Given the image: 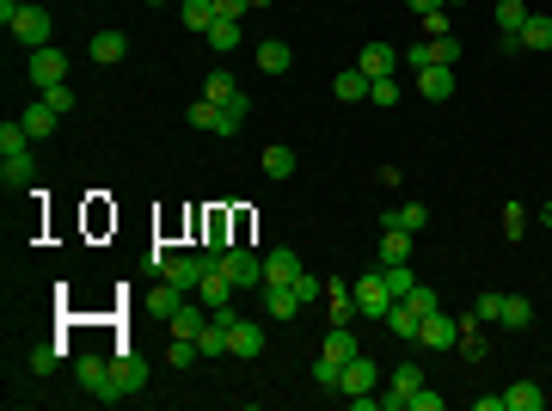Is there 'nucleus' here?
I'll use <instances>...</instances> for the list:
<instances>
[{
  "mask_svg": "<svg viewBox=\"0 0 552 411\" xmlns=\"http://www.w3.org/2000/svg\"><path fill=\"white\" fill-rule=\"evenodd\" d=\"M209 264H215L209 252H166V246H154V271L166 276V282H178V289H191V295L209 276Z\"/></svg>",
  "mask_w": 552,
  "mask_h": 411,
  "instance_id": "obj_1",
  "label": "nucleus"
},
{
  "mask_svg": "<svg viewBox=\"0 0 552 411\" xmlns=\"http://www.w3.org/2000/svg\"><path fill=\"white\" fill-rule=\"evenodd\" d=\"M74 380H80L99 406H117V399H123V387L111 375V356H80V362H74Z\"/></svg>",
  "mask_w": 552,
  "mask_h": 411,
  "instance_id": "obj_2",
  "label": "nucleus"
},
{
  "mask_svg": "<svg viewBox=\"0 0 552 411\" xmlns=\"http://www.w3.org/2000/svg\"><path fill=\"white\" fill-rule=\"evenodd\" d=\"M215 264L227 271V282H234L240 295H245V289H258V282H264V258H258L252 246H227V252H221Z\"/></svg>",
  "mask_w": 552,
  "mask_h": 411,
  "instance_id": "obj_3",
  "label": "nucleus"
},
{
  "mask_svg": "<svg viewBox=\"0 0 552 411\" xmlns=\"http://www.w3.org/2000/svg\"><path fill=\"white\" fill-rule=\"evenodd\" d=\"M6 31L19 37L25 49H43V43H49V31H56V19H49V6H31V0H25V6L13 13V25H6Z\"/></svg>",
  "mask_w": 552,
  "mask_h": 411,
  "instance_id": "obj_4",
  "label": "nucleus"
},
{
  "mask_svg": "<svg viewBox=\"0 0 552 411\" xmlns=\"http://www.w3.org/2000/svg\"><path fill=\"white\" fill-rule=\"evenodd\" d=\"M454 56H460V43L454 37H423V43H412L405 49V68H454Z\"/></svg>",
  "mask_w": 552,
  "mask_h": 411,
  "instance_id": "obj_5",
  "label": "nucleus"
},
{
  "mask_svg": "<svg viewBox=\"0 0 552 411\" xmlns=\"http://www.w3.org/2000/svg\"><path fill=\"white\" fill-rule=\"evenodd\" d=\"M387 308H393V289H387L380 271H369L356 282V313H362V319H387Z\"/></svg>",
  "mask_w": 552,
  "mask_h": 411,
  "instance_id": "obj_6",
  "label": "nucleus"
},
{
  "mask_svg": "<svg viewBox=\"0 0 552 411\" xmlns=\"http://www.w3.org/2000/svg\"><path fill=\"white\" fill-rule=\"evenodd\" d=\"M184 117H191V130H209V136H234V130H240V117H234L227 104H215V99H197Z\"/></svg>",
  "mask_w": 552,
  "mask_h": 411,
  "instance_id": "obj_7",
  "label": "nucleus"
},
{
  "mask_svg": "<svg viewBox=\"0 0 552 411\" xmlns=\"http://www.w3.org/2000/svg\"><path fill=\"white\" fill-rule=\"evenodd\" d=\"M62 80H68V49H49V43L31 49V86L37 93H43V86H62Z\"/></svg>",
  "mask_w": 552,
  "mask_h": 411,
  "instance_id": "obj_8",
  "label": "nucleus"
},
{
  "mask_svg": "<svg viewBox=\"0 0 552 411\" xmlns=\"http://www.w3.org/2000/svg\"><path fill=\"white\" fill-rule=\"evenodd\" d=\"M375 387H380V369L369 362V356H350L344 375H338V393H344V399H356V393H375Z\"/></svg>",
  "mask_w": 552,
  "mask_h": 411,
  "instance_id": "obj_9",
  "label": "nucleus"
},
{
  "mask_svg": "<svg viewBox=\"0 0 552 411\" xmlns=\"http://www.w3.org/2000/svg\"><path fill=\"white\" fill-rule=\"evenodd\" d=\"M454 338H460V319H449V313H430V319L417 326V344H423V350H454Z\"/></svg>",
  "mask_w": 552,
  "mask_h": 411,
  "instance_id": "obj_10",
  "label": "nucleus"
},
{
  "mask_svg": "<svg viewBox=\"0 0 552 411\" xmlns=\"http://www.w3.org/2000/svg\"><path fill=\"white\" fill-rule=\"evenodd\" d=\"M111 375H117L123 399H129V393H141V387H147V362H141V356H129V350H111Z\"/></svg>",
  "mask_w": 552,
  "mask_h": 411,
  "instance_id": "obj_11",
  "label": "nucleus"
},
{
  "mask_svg": "<svg viewBox=\"0 0 552 411\" xmlns=\"http://www.w3.org/2000/svg\"><path fill=\"white\" fill-rule=\"evenodd\" d=\"M399 62H405V56H399L393 43H369V49L356 56V68L369 74V80H387V74H399Z\"/></svg>",
  "mask_w": 552,
  "mask_h": 411,
  "instance_id": "obj_12",
  "label": "nucleus"
},
{
  "mask_svg": "<svg viewBox=\"0 0 552 411\" xmlns=\"http://www.w3.org/2000/svg\"><path fill=\"white\" fill-rule=\"evenodd\" d=\"M234 295H240V289L227 282V271H221V264H209V276H203V282H197V301H203V308L215 313V308H227Z\"/></svg>",
  "mask_w": 552,
  "mask_h": 411,
  "instance_id": "obj_13",
  "label": "nucleus"
},
{
  "mask_svg": "<svg viewBox=\"0 0 552 411\" xmlns=\"http://www.w3.org/2000/svg\"><path fill=\"white\" fill-rule=\"evenodd\" d=\"M86 56H93L99 68H117V62L129 56V37H123V31H117V25H111V31H99V37H93V43H86Z\"/></svg>",
  "mask_w": 552,
  "mask_h": 411,
  "instance_id": "obj_14",
  "label": "nucleus"
},
{
  "mask_svg": "<svg viewBox=\"0 0 552 411\" xmlns=\"http://www.w3.org/2000/svg\"><path fill=\"white\" fill-rule=\"evenodd\" d=\"M301 276V252L295 246H271L264 252V282H295Z\"/></svg>",
  "mask_w": 552,
  "mask_h": 411,
  "instance_id": "obj_15",
  "label": "nucleus"
},
{
  "mask_svg": "<svg viewBox=\"0 0 552 411\" xmlns=\"http://www.w3.org/2000/svg\"><path fill=\"white\" fill-rule=\"evenodd\" d=\"M325 313H332V326H350L356 319V289L338 282V276H325Z\"/></svg>",
  "mask_w": 552,
  "mask_h": 411,
  "instance_id": "obj_16",
  "label": "nucleus"
},
{
  "mask_svg": "<svg viewBox=\"0 0 552 411\" xmlns=\"http://www.w3.org/2000/svg\"><path fill=\"white\" fill-rule=\"evenodd\" d=\"M380 228H399V234H423V228H430V209H423V203H393L387 215H380Z\"/></svg>",
  "mask_w": 552,
  "mask_h": 411,
  "instance_id": "obj_17",
  "label": "nucleus"
},
{
  "mask_svg": "<svg viewBox=\"0 0 552 411\" xmlns=\"http://www.w3.org/2000/svg\"><path fill=\"white\" fill-rule=\"evenodd\" d=\"M264 308H271V319H295L307 301L295 295V282H264Z\"/></svg>",
  "mask_w": 552,
  "mask_h": 411,
  "instance_id": "obj_18",
  "label": "nucleus"
},
{
  "mask_svg": "<svg viewBox=\"0 0 552 411\" xmlns=\"http://www.w3.org/2000/svg\"><path fill=\"white\" fill-rule=\"evenodd\" d=\"M380 326H387V332H393V338H405V344H417V326H423V313H417L412 301H393V308H387V319H380Z\"/></svg>",
  "mask_w": 552,
  "mask_h": 411,
  "instance_id": "obj_19",
  "label": "nucleus"
},
{
  "mask_svg": "<svg viewBox=\"0 0 552 411\" xmlns=\"http://www.w3.org/2000/svg\"><path fill=\"white\" fill-rule=\"evenodd\" d=\"M369 86H375V80H369L362 68H344L338 80H332V99H344V104H362V99H369Z\"/></svg>",
  "mask_w": 552,
  "mask_h": 411,
  "instance_id": "obj_20",
  "label": "nucleus"
},
{
  "mask_svg": "<svg viewBox=\"0 0 552 411\" xmlns=\"http://www.w3.org/2000/svg\"><path fill=\"white\" fill-rule=\"evenodd\" d=\"M166 326H173V338H197V332L209 326V308H203V301H184V308H178Z\"/></svg>",
  "mask_w": 552,
  "mask_h": 411,
  "instance_id": "obj_21",
  "label": "nucleus"
},
{
  "mask_svg": "<svg viewBox=\"0 0 552 411\" xmlns=\"http://www.w3.org/2000/svg\"><path fill=\"white\" fill-rule=\"evenodd\" d=\"M31 172H37L31 147H25V154H6V160H0V184H6V191H19V184H31Z\"/></svg>",
  "mask_w": 552,
  "mask_h": 411,
  "instance_id": "obj_22",
  "label": "nucleus"
},
{
  "mask_svg": "<svg viewBox=\"0 0 552 411\" xmlns=\"http://www.w3.org/2000/svg\"><path fill=\"white\" fill-rule=\"evenodd\" d=\"M454 93V68H417V99H449Z\"/></svg>",
  "mask_w": 552,
  "mask_h": 411,
  "instance_id": "obj_23",
  "label": "nucleus"
},
{
  "mask_svg": "<svg viewBox=\"0 0 552 411\" xmlns=\"http://www.w3.org/2000/svg\"><path fill=\"white\" fill-rule=\"evenodd\" d=\"M380 264H412V234L380 228Z\"/></svg>",
  "mask_w": 552,
  "mask_h": 411,
  "instance_id": "obj_24",
  "label": "nucleus"
},
{
  "mask_svg": "<svg viewBox=\"0 0 552 411\" xmlns=\"http://www.w3.org/2000/svg\"><path fill=\"white\" fill-rule=\"evenodd\" d=\"M203 99H215V104H234L240 99V80L227 68H209V80H203Z\"/></svg>",
  "mask_w": 552,
  "mask_h": 411,
  "instance_id": "obj_25",
  "label": "nucleus"
},
{
  "mask_svg": "<svg viewBox=\"0 0 552 411\" xmlns=\"http://www.w3.org/2000/svg\"><path fill=\"white\" fill-rule=\"evenodd\" d=\"M289 62H295V49H289L282 37H271V43H258V68H264V74H289Z\"/></svg>",
  "mask_w": 552,
  "mask_h": 411,
  "instance_id": "obj_26",
  "label": "nucleus"
},
{
  "mask_svg": "<svg viewBox=\"0 0 552 411\" xmlns=\"http://www.w3.org/2000/svg\"><path fill=\"white\" fill-rule=\"evenodd\" d=\"M503 406H510V411H540V406H547V393H540V380H516V387L503 393Z\"/></svg>",
  "mask_w": 552,
  "mask_h": 411,
  "instance_id": "obj_27",
  "label": "nucleus"
},
{
  "mask_svg": "<svg viewBox=\"0 0 552 411\" xmlns=\"http://www.w3.org/2000/svg\"><path fill=\"white\" fill-rule=\"evenodd\" d=\"M19 123L31 130V141L56 136V111H49V104H43V99H31V104H25V117H19Z\"/></svg>",
  "mask_w": 552,
  "mask_h": 411,
  "instance_id": "obj_28",
  "label": "nucleus"
},
{
  "mask_svg": "<svg viewBox=\"0 0 552 411\" xmlns=\"http://www.w3.org/2000/svg\"><path fill=\"white\" fill-rule=\"evenodd\" d=\"M497 326H510V332L534 326V301H528V295H503V313H497Z\"/></svg>",
  "mask_w": 552,
  "mask_h": 411,
  "instance_id": "obj_29",
  "label": "nucleus"
},
{
  "mask_svg": "<svg viewBox=\"0 0 552 411\" xmlns=\"http://www.w3.org/2000/svg\"><path fill=\"white\" fill-rule=\"evenodd\" d=\"M521 49H552V19L547 13H528V25H521Z\"/></svg>",
  "mask_w": 552,
  "mask_h": 411,
  "instance_id": "obj_30",
  "label": "nucleus"
},
{
  "mask_svg": "<svg viewBox=\"0 0 552 411\" xmlns=\"http://www.w3.org/2000/svg\"><path fill=\"white\" fill-rule=\"evenodd\" d=\"M319 356H332V362H350L356 356V338H350V326H332L325 344H319Z\"/></svg>",
  "mask_w": 552,
  "mask_h": 411,
  "instance_id": "obj_31",
  "label": "nucleus"
},
{
  "mask_svg": "<svg viewBox=\"0 0 552 411\" xmlns=\"http://www.w3.org/2000/svg\"><path fill=\"white\" fill-rule=\"evenodd\" d=\"M258 350H264V332H258V326H234V356H245V362H258Z\"/></svg>",
  "mask_w": 552,
  "mask_h": 411,
  "instance_id": "obj_32",
  "label": "nucleus"
},
{
  "mask_svg": "<svg viewBox=\"0 0 552 411\" xmlns=\"http://www.w3.org/2000/svg\"><path fill=\"white\" fill-rule=\"evenodd\" d=\"M203 37H209V49H240V19H215Z\"/></svg>",
  "mask_w": 552,
  "mask_h": 411,
  "instance_id": "obj_33",
  "label": "nucleus"
},
{
  "mask_svg": "<svg viewBox=\"0 0 552 411\" xmlns=\"http://www.w3.org/2000/svg\"><path fill=\"white\" fill-rule=\"evenodd\" d=\"M380 276H387V289H393V301H405L417 289V276H412V264H380Z\"/></svg>",
  "mask_w": 552,
  "mask_h": 411,
  "instance_id": "obj_34",
  "label": "nucleus"
},
{
  "mask_svg": "<svg viewBox=\"0 0 552 411\" xmlns=\"http://www.w3.org/2000/svg\"><path fill=\"white\" fill-rule=\"evenodd\" d=\"M215 19H221V13H215V0H184V25H191V31H209Z\"/></svg>",
  "mask_w": 552,
  "mask_h": 411,
  "instance_id": "obj_35",
  "label": "nucleus"
},
{
  "mask_svg": "<svg viewBox=\"0 0 552 411\" xmlns=\"http://www.w3.org/2000/svg\"><path fill=\"white\" fill-rule=\"evenodd\" d=\"M37 99L49 104V111H56V117H68L74 104H80V99H74V86H68V80H62V86H43V93H37Z\"/></svg>",
  "mask_w": 552,
  "mask_h": 411,
  "instance_id": "obj_36",
  "label": "nucleus"
},
{
  "mask_svg": "<svg viewBox=\"0 0 552 411\" xmlns=\"http://www.w3.org/2000/svg\"><path fill=\"white\" fill-rule=\"evenodd\" d=\"M338 375H344V362H332V356L313 362V387H319V393H338Z\"/></svg>",
  "mask_w": 552,
  "mask_h": 411,
  "instance_id": "obj_37",
  "label": "nucleus"
},
{
  "mask_svg": "<svg viewBox=\"0 0 552 411\" xmlns=\"http://www.w3.org/2000/svg\"><path fill=\"white\" fill-rule=\"evenodd\" d=\"M528 25V6L521 0H497V31H521Z\"/></svg>",
  "mask_w": 552,
  "mask_h": 411,
  "instance_id": "obj_38",
  "label": "nucleus"
},
{
  "mask_svg": "<svg viewBox=\"0 0 552 411\" xmlns=\"http://www.w3.org/2000/svg\"><path fill=\"white\" fill-rule=\"evenodd\" d=\"M0 147H6V154H25V147H31V130L6 117V123H0Z\"/></svg>",
  "mask_w": 552,
  "mask_h": 411,
  "instance_id": "obj_39",
  "label": "nucleus"
},
{
  "mask_svg": "<svg viewBox=\"0 0 552 411\" xmlns=\"http://www.w3.org/2000/svg\"><path fill=\"white\" fill-rule=\"evenodd\" d=\"M197 356H203V350H197V338H173V344H166V362H173V369H191Z\"/></svg>",
  "mask_w": 552,
  "mask_h": 411,
  "instance_id": "obj_40",
  "label": "nucleus"
},
{
  "mask_svg": "<svg viewBox=\"0 0 552 411\" xmlns=\"http://www.w3.org/2000/svg\"><path fill=\"white\" fill-rule=\"evenodd\" d=\"M264 172H271V178H289V172H295V147H264Z\"/></svg>",
  "mask_w": 552,
  "mask_h": 411,
  "instance_id": "obj_41",
  "label": "nucleus"
},
{
  "mask_svg": "<svg viewBox=\"0 0 552 411\" xmlns=\"http://www.w3.org/2000/svg\"><path fill=\"white\" fill-rule=\"evenodd\" d=\"M473 319H479V326H497V313H503V295H479V301H473Z\"/></svg>",
  "mask_w": 552,
  "mask_h": 411,
  "instance_id": "obj_42",
  "label": "nucleus"
},
{
  "mask_svg": "<svg viewBox=\"0 0 552 411\" xmlns=\"http://www.w3.org/2000/svg\"><path fill=\"white\" fill-rule=\"evenodd\" d=\"M295 295H301V301H325V276L301 271V276H295Z\"/></svg>",
  "mask_w": 552,
  "mask_h": 411,
  "instance_id": "obj_43",
  "label": "nucleus"
},
{
  "mask_svg": "<svg viewBox=\"0 0 552 411\" xmlns=\"http://www.w3.org/2000/svg\"><path fill=\"white\" fill-rule=\"evenodd\" d=\"M405 301H412V308L423 313V319H430V313H442V295H436V289H423V282H417V289L405 295Z\"/></svg>",
  "mask_w": 552,
  "mask_h": 411,
  "instance_id": "obj_44",
  "label": "nucleus"
},
{
  "mask_svg": "<svg viewBox=\"0 0 552 411\" xmlns=\"http://www.w3.org/2000/svg\"><path fill=\"white\" fill-rule=\"evenodd\" d=\"M503 234H510V240L528 234V209H521V203H503Z\"/></svg>",
  "mask_w": 552,
  "mask_h": 411,
  "instance_id": "obj_45",
  "label": "nucleus"
},
{
  "mask_svg": "<svg viewBox=\"0 0 552 411\" xmlns=\"http://www.w3.org/2000/svg\"><path fill=\"white\" fill-rule=\"evenodd\" d=\"M393 387H399V393H417V387H423V369H417V362H399V369H393Z\"/></svg>",
  "mask_w": 552,
  "mask_h": 411,
  "instance_id": "obj_46",
  "label": "nucleus"
},
{
  "mask_svg": "<svg viewBox=\"0 0 552 411\" xmlns=\"http://www.w3.org/2000/svg\"><path fill=\"white\" fill-rule=\"evenodd\" d=\"M56 362H62V350H56V344H37V350H31V369H37V375H56Z\"/></svg>",
  "mask_w": 552,
  "mask_h": 411,
  "instance_id": "obj_47",
  "label": "nucleus"
},
{
  "mask_svg": "<svg viewBox=\"0 0 552 411\" xmlns=\"http://www.w3.org/2000/svg\"><path fill=\"white\" fill-rule=\"evenodd\" d=\"M369 104H399V80H393V74L375 80V86H369Z\"/></svg>",
  "mask_w": 552,
  "mask_h": 411,
  "instance_id": "obj_48",
  "label": "nucleus"
},
{
  "mask_svg": "<svg viewBox=\"0 0 552 411\" xmlns=\"http://www.w3.org/2000/svg\"><path fill=\"white\" fill-rule=\"evenodd\" d=\"M412 411H442V393H430V387H417V393H412Z\"/></svg>",
  "mask_w": 552,
  "mask_h": 411,
  "instance_id": "obj_49",
  "label": "nucleus"
},
{
  "mask_svg": "<svg viewBox=\"0 0 552 411\" xmlns=\"http://www.w3.org/2000/svg\"><path fill=\"white\" fill-rule=\"evenodd\" d=\"M423 31H430V37H449V6H442V13H423Z\"/></svg>",
  "mask_w": 552,
  "mask_h": 411,
  "instance_id": "obj_50",
  "label": "nucleus"
},
{
  "mask_svg": "<svg viewBox=\"0 0 552 411\" xmlns=\"http://www.w3.org/2000/svg\"><path fill=\"white\" fill-rule=\"evenodd\" d=\"M215 13H221V19H245V13H252V0H215Z\"/></svg>",
  "mask_w": 552,
  "mask_h": 411,
  "instance_id": "obj_51",
  "label": "nucleus"
},
{
  "mask_svg": "<svg viewBox=\"0 0 552 411\" xmlns=\"http://www.w3.org/2000/svg\"><path fill=\"white\" fill-rule=\"evenodd\" d=\"M412 13L423 19V13H442V0H412Z\"/></svg>",
  "mask_w": 552,
  "mask_h": 411,
  "instance_id": "obj_52",
  "label": "nucleus"
},
{
  "mask_svg": "<svg viewBox=\"0 0 552 411\" xmlns=\"http://www.w3.org/2000/svg\"><path fill=\"white\" fill-rule=\"evenodd\" d=\"M540 221H547V228H552V203H547V209H540Z\"/></svg>",
  "mask_w": 552,
  "mask_h": 411,
  "instance_id": "obj_53",
  "label": "nucleus"
},
{
  "mask_svg": "<svg viewBox=\"0 0 552 411\" xmlns=\"http://www.w3.org/2000/svg\"><path fill=\"white\" fill-rule=\"evenodd\" d=\"M252 6H271V0H252Z\"/></svg>",
  "mask_w": 552,
  "mask_h": 411,
  "instance_id": "obj_54",
  "label": "nucleus"
},
{
  "mask_svg": "<svg viewBox=\"0 0 552 411\" xmlns=\"http://www.w3.org/2000/svg\"><path fill=\"white\" fill-rule=\"evenodd\" d=\"M442 6H460V0H442Z\"/></svg>",
  "mask_w": 552,
  "mask_h": 411,
  "instance_id": "obj_55",
  "label": "nucleus"
}]
</instances>
